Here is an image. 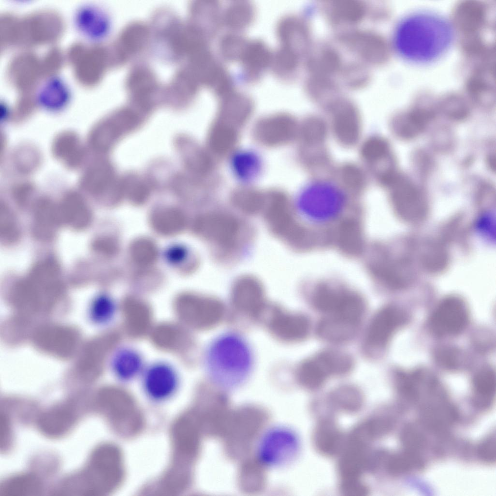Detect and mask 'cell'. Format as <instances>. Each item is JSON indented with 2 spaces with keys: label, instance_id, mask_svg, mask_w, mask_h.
<instances>
[{
  "label": "cell",
  "instance_id": "obj_33",
  "mask_svg": "<svg viewBox=\"0 0 496 496\" xmlns=\"http://www.w3.org/2000/svg\"><path fill=\"white\" fill-rule=\"evenodd\" d=\"M248 42L243 37L230 34L222 40L220 50L224 58L229 60H240Z\"/></svg>",
  "mask_w": 496,
  "mask_h": 496
},
{
  "label": "cell",
  "instance_id": "obj_15",
  "mask_svg": "<svg viewBox=\"0 0 496 496\" xmlns=\"http://www.w3.org/2000/svg\"><path fill=\"white\" fill-rule=\"evenodd\" d=\"M281 46L301 56L308 50L310 44L309 28L302 19L296 16L284 18L278 29Z\"/></svg>",
  "mask_w": 496,
  "mask_h": 496
},
{
  "label": "cell",
  "instance_id": "obj_2",
  "mask_svg": "<svg viewBox=\"0 0 496 496\" xmlns=\"http://www.w3.org/2000/svg\"><path fill=\"white\" fill-rule=\"evenodd\" d=\"M204 363L209 378L216 386L232 389L248 377L253 358L246 341L239 335L229 333L210 343L205 352Z\"/></svg>",
  "mask_w": 496,
  "mask_h": 496
},
{
  "label": "cell",
  "instance_id": "obj_6",
  "mask_svg": "<svg viewBox=\"0 0 496 496\" xmlns=\"http://www.w3.org/2000/svg\"><path fill=\"white\" fill-rule=\"evenodd\" d=\"M200 233L212 242L225 256L238 248L243 238V227L233 215L215 212L200 218L198 223Z\"/></svg>",
  "mask_w": 496,
  "mask_h": 496
},
{
  "label": "cell",
  "instance_id": "obj_14",
  "mask_svg": "<svg viewBox=\"0 0 496 496\" xmlns=\"http://www.w3.org/2000/svg\"><path fill=\"white\" fill-rule=\"evenodd\" d=\"M267 326L277 338L285 341H295L305 338L310 330L308 318L299 314L290 313L278 307L272 309Z\"/></svg>",
  "mask_w": 496,
  "mask_h": 496
},
{
  "label": "cell",
  "instance_id": "obj_31",
  "mask_svg": "<svg viewBox=\"0 0 496 496\" xmlns=\"http://www.w3.org/2000/svg\"><path fill=\"white\" fill-rule=\"evenodd\" d=\"M297 376L301 384L311 388L319 387L326 379L313 357L301 363L298 369Z\"/></svg>",
  "mask_w": 496,
  "mask_h": 496
},
{
  "label": "cell",
  "instance_id": "obj_16",
  "mask_svg": "<svg viewBox=\"0 0 496 496\" xmlns=\"http://www.w3.org/2000/svg\"><path fill=\"white\" fill-rule=\"evenodd\" d=\"M146 365L140 352L130 346H122L117 349L110 360L112 374L118 381L123 383L130 382L140 378Z\"/></svg>",
  "mask_w": 496,
  "mask_h": 496
},
{
  "label": "cell",
  "instance_id": "obj_27",
  "mask_svg": "<svg viewBox=\"0 0 496 496\" xmlns=\"http://www.w3.org/2000/svg\"><path fill=\"white\" fill-rule=\"evenodd\" d=\"M254 16V10L251 4L244 1L236 2L228 7L223 19L230 28L239 30L248 26Z\"/></svg>",
  "mask_w": 496,
  "mask_h": 496
},
{
  "label": "cell",
  "instance_id": "obj_37",
  "mask_svg": "<svg viewBox=\"0 0 496 496\" xmlns=\"http://www.w3.org/2000/svg\"><path fill=\"white\" fill-rule=\"evenodd\" d=\"M460 353L457 350L450 348L439 349L436 353V358L438 363L444 368L455 369L461 364Z\"/></svg>",
  "mask_w": 496,
  "mask_h": 496
},
{
  "label": "cell",
  "instance_id": "obj_4",
  "mask_svg": "<svg viewBox=\"0 0 496 496\" xmlns=\"http://www.w3.org/2000/svg\"><path fill=\"white\" fill-rule=\"evenodd\" d=\"M299 448L298 437L292 430L283 425H274L260 436L256 447V456L264 466L281 468L295 459Z\"/></svg>",
  "mask_w": 496,
  "mask_h": 496
},
{
  "label": "cell",
  "instance_id": "obj_13",
  "mask_svg": "<svg viewBox=\"0 0 496 496\" xmlns=\"http://www.w3.org/2000/svg\"><path fill=\"white\" fill-rule=\"evenodd\" d=\"M288 201L284 197L274 199L265 207L264 217L268 229L280 239L294 244L299 234Z\"/></svg>",
  "mask_w": 496,
  "mask_h": 496
},
{
  "label": "cell",
  "instance_id": "obj_5",
  "mask_svg": "<svg viewBox=\"0 0 496 496\" xmlns=\"http://www.w3.org/2000/svg\"><path fill=\"white\" fill-rule=\"evenodd\" d=\"M359 149L368 175L378 184L385 187L398 172L390 142L381 136L373 135L363 141Z\"/></svg>",
  "mask_w": 496,
  "mask_h": 496
},
{
  "label": "cell",
  "instance_id": "obj_23",
  "mask_svg": "<svg viewBox=\"0 0 496 496\" xmlns=\"http://www.w3.org/2000/svg\"><path fill=\"white\" fill-rule=\"evenodd\" d=\"M358 325L327 316L320 321L317 331L322 339L332 342H342L350 340L355 334Z\"/></svg>",
  "mask_w": 496,
  "mask_h": 496
},
{
  "label": "cell",
  "instance_id": "obj_28",
  "mask_svg": "<svg viewBox=\"0 0 496 496\" xmlns=\"http://www.w3.org/2000/svg\"><path fill=\"white\" fill-rule=\"evenodd\" d=\"M73 418L67 409L56 408L46 414L41 418V427L48 434L58 435L66 431L71 426Z\"/></svg>",
  "mask_w": 496,
  "mask_h": 496
},
{
  "label": "cell",
  "instance_id": "obj_21",
  "mask_svg": "<svg viewBox=\"0 0 496 496\" xmlns=\"http://www.w3.org/2000/svg\"><path fill=\"white\" fill-rule=\"evenodd\" d=\"M341 59L338 52L329 46H325L312 53L307 62V67L312 76L330 78L341 71Z\"/></svg>",
  "mask_w": 496,
  "mask_h": 496
},
{
  "label": "cell",
  "instance_id": "obj_34",
  "mask_svg": "<svg viewBox=\"0 0 496 496\" xmlns=\"http://www.w3.org/2000/svg\"><path fill=\"white\" fill-rule=\"evenodd\" d=\"M342 77L346 86L358 89L366 85L370 75L365 67L360 64L352 63L341 69Z\"/></svg>",
  "mask_w": 496,
  "mask_h": 496
},
{
  "label": "cell",
  "instance_id": "obj_36",
  "mask_svg": "<svg viewBox=\"0 0 496 496\" xmlns=\"http://www.w3.org/2000/svg\"><path fill=\"white\" fill-rule=\"evenodd\" d=\"M5 488V493L10 494V495H16V493H24L26 495L30 494L31 493L38 492L39 488L38 482L36 479L34 477L30 476H19L16 478L11 480V481L7 484Z\"/></svg>",
  "mask_w": 496,
  "mask_h": 496
},
{
  "label": "cell",
  "instance_id": "obj_11",
  "mask_svg": "<svg viewBox=\"0 0 496 496\" xmlns=\"http://www.w3.org/2000/svg\"><path fill=\"white\" fill-rule=\"evenodd\" d=\"M231 299L236 309L251 317L261 316L265 309L263 285L251 276H243L235 280Z\"/></svg>",
  "mask_w": 496,
  "mask_h": 496
},
{
  "label": "cell",
  "instance_id": "obj_8",
  "mask_svg": "<svg viewBox=\"0 0 496 496\" xmlns=\"http://www.w3.org/2000/svg\"><path fill=\"white\" fill-rule=\"evenodd\" d=\"M140 378L144 395L155 403L170 399L180 385L177 371L171 364L164 361H156L146 365Z\"/></svg>",
  "mask_w": 496,
  "mask_h": 496
},
{
  "label": "cell",
  "instance_id": "obj_19",
  "mask_svg": "<svg viewBox=\"0 0 496 496\" xmlns=\"http://www.w3.org/2000/svg\"><path fill=\"white\" fill-rule=\"evenodd\" d=\"M332 176L336 183L347 193L359 195L369 185V175L358 164L346 162L335 167Z\"/></svg>",
  "mask_w": 496,
  "mask_h": 496
},
{
  "label": "cell",
  "instance_id": "obj_1",
  "mask_svg": "<svg viewBox=\"0 0 496 496\" xmlns=\"http://www.w3.org/2000/svg\"><path fill=\"white\" fill-rule=\"evenodd\" d=\"M453 38L451 25L445 18L432 13L411 14L398 25L394 43L399 54L410 62H433L444 54Z\"/></svg>",
  "mask_w": 496,
  "mask_h": 496
},
{
  "label": "cell",
  "instance_id": "obj_29",
  "mask_svg": "<svg viewBox=\"0 0 496 496\" xmlns=\"http://www.w3.org/2000/svg\"><path fill=\"white\" fill-rule=\"evenodd\" d=\"M117 312L115 302L107 295H101L95 299L89 310L91 320L100 326L110 323L114 319Z\"/></svg>",
  "mask_w": 496,
  "mask_h": 496
},
{
  "label": "cell",
  "instance_id": "obj_9",
  "mask_svg": "<svg viewBox=\"0 0 496 496\" xmlns=\"http://www.w3.org/2000/svg\"><path fill=\"white\" fill-rule=\"evenodd\" d=\"M339 42L366 63L378 65L388 57V48L382 37L372 31L356 30L341 34Z\"/></svg>",
  "mask_w": 496,
  "mask_h": 496
},
{
  "label": "cell",
  "instance_id": "obj_30",
  "mask_svg": "<svg viewBox=\"0 0 496 496\" xmlns=\"http://www.w3.org/2000/svg\"><path fill=\"white\" fill-rule=\"evenodd\" d=\"M495 374L491 369H482L475 375L473 388L475 398L478 401L489 402L495 394Z\"/></svg>",
  "mask_w": 496,
  "mask_h": 496
},
{
  "label": "cell",
  "instance_id": "obj_7",
  "mask_svg": "<svg viewBox=\"0 0 496 496\" xmlns=\"http://www.w3.org/2000/svg\"><path fill=\"white\" fill-rule=\"evenodd\" d=\"M329 115V130L336 141L345 148H351L359 141L362 131L360 113L349 99L340 96L326 108Z\"/></svg>",
  "mask_w": 496,
  "mask_h": 496
},
{
  "label": "cell",
  "instance_id": "obj_12",
  "mask_svg": "<svg viewBox=\"0 0 496 496\" xmlns=\"http://www.w3.org/2000/svg\"><path fill=\"white\" fill-rule=\"evenodd\" d=\"M406 320V314L398 308L389 306L381 309L373 316L368 327L367 345L375 349L383 348Z\"/></svg>",
  "mask_w": 496,
  "mask_h": 496
},
{
  "label": "cell",
  "instance_id": "obj_20",
  "mask_svg": "<svg viewBox=\"0 0 496 496\" xmlns=\"http://www.w3.org/2000/svg\"><path fill=\"white\" fill-rule=\"evenodd\" d=\"M272 56L266 45L260 41L248 42L241 58L244 70L249 79L260 77L270 63Z\"/></svg>",
  "mask_w": 496,
  "mask_h": 496
},
{
  "label": "cell",
  "instance_id": "obj_3",
  "mask_svg": "<svg viewBox=\"0 0 496 496\" xmlns=\"http://www.w3.org/2000/svg\"><path fill=\"white\" fill-rule=\"evenodd\" d=\"M317 178L304 190L299 206L311 221L325 222L336 218L344 209L347 193L336 183Z\"/></svg>",
  "mask_w": 496,
  "mask_h": 496
},
{
  "label": "cell",
  "instance_id": "obj_32",
  "mask_svg": "<svg viewBox=\"0 0 496 496\" xmlns=\"http://www.w3.org/2000/svg\"><path fill=\"white\" fill-rule=\"evenodd\" d=\"M301 57L294 52L281 46L272 62L276 73L281 76L291 74L299 65Z\"/></svg>",
  "mask_w": 496,
  "mask_h": 496
},
{
  "label": "cell",
  "instance_id": "obj_18",
  "mask_svg": "<svg viewBox=\"0 0 496 496\" xmlns=\"http://www.w3.org/2000/svg\"><path fill=\"white\" fill-rule=\"evenodd\" d=\"M366 7L357 0H334L326 5V16L335 25H352L361 21L366 14Z\"/></svg>",
  "mask_w": 496,
  "mask_h": 496
},
{
  "label": "cell",
  "instance_id": "obj_25",
  "mask_svg": "<svg viewBox=\"0 0 496 496\" xmlns=\"http://www.w3.org/2000/svg\"><path fill=\"white\" fill-rule=\"evenodd\" d=\"M329 131L328 123L322 117L315 115L307 117L299 129L302 145H325Z\"/></svg>",
  "mask_w": 496,
  "mask_h": 496
},
{
  "label": "cell",
  "instance_id": "obj_35",
  "mask_svg": "<svg viewBox=\"0 0 496 496\" xmlns=\"http://www.w3.org/2000/svg\"><path fill=\"white\" fill-rule=\"evenodd\" d=\"M120 192L127 195L132 200L141 202L148 196L149 190L142 181L133 176L126 178L120 182Z\"/></svg>",
  "mask_w": 496,
  "mask_h": 496
},
{
  "label": "cell",
  "instance_id": "obj_17",
  "mask_svg": "<svg viewBox=\"0 0 496 496\" xmlns=\"http://www.w3.org/2000/svg\"><path fill=\"white\" fill-rule=\"evenodd\" d=\"M433 114L425 109H416L394 116L390 121L393 134L403 140L414 139L422 133L432 121Z\"/></svg>",
  "mask_w": 496,
  "mask_h": 496
},
{
  "label": "cell",
  "instance_id": "obj_10",
  "mask_svg": "<svg viewBox=\"0 0 496 496\" xmlns=\"http://www.w3.org/2000/svg\"><path fill=\"white\" fill-rule=\"evenodd\" d=\"M468 321V312L465 304L456 298H449L434 310L429 320V327L437 336H450L463 331Z\"/></svg>",
  "mask_w": 496,
  "mask_h": 496
},
{
  "label": "cell",
  "instance_id": "obj_22",
  "mask_svg": "<svg viewBox=\"0 0 496 496\" xmlns=\"http://www.w3.org/2000/svg\"><path fill=\"white\" fill-rule=\"evenodd\" d=\"M302 158L303 166L317 178H325L326 175H332L334 168L330 154L325 145L303 146Z\"/></svg>",
  "mask_w": 496,
  "mask_h": 496
},
{
  "label": "cell",
  "instance_id": "obj_24",
  "mask_svg": "<svg viewBox=\"0 0 496 496\" xmlns=\"http://www.w3.org/2000/svg\"><path fill=\"white\" fill-rule=\"evenodd\" d=\"M306 90L312 101L325 108L341 96L338 86L330 78L311 76L306 83Z\"/></svg>",
  "mask_w": 496,
  "mask_h": 496
},
{
  "label": "cell",
  "instance_id": "obj_38",
  "mask_svg": "<svg viewBox=\"0 0 496 496\" xmlns=\"http://www.w3.org/2000/svg\"><path fill=\"white\" fill-rule=\"evenodd\" d=\"M486 442L485 444L482 445V446L481 448V451H480V452L483 457L485 456L486 458H488V457L492 458L493 456L492 453L493 452L492 440L490 439L489 441H487Z\"/></svg>",
  "mask_w": 496,
  "mask_h": 496
},
{
  "label": "cell",
  "instance_id": "obj_26",
  "mask_svg": "<svg viewBox=\"0 0 496 496\" xmlns=\"http://www.w3.org/2000/svg\"><path fill=\"white\" fill-rule=\"evenodd\" d=\"M315 356L328 376L346 374L352 369L353 365L351 356L340 351L326 350Z\"/></svg>",
  "mask_w": 496,
  "mask_h": 496
}]
</instances>
